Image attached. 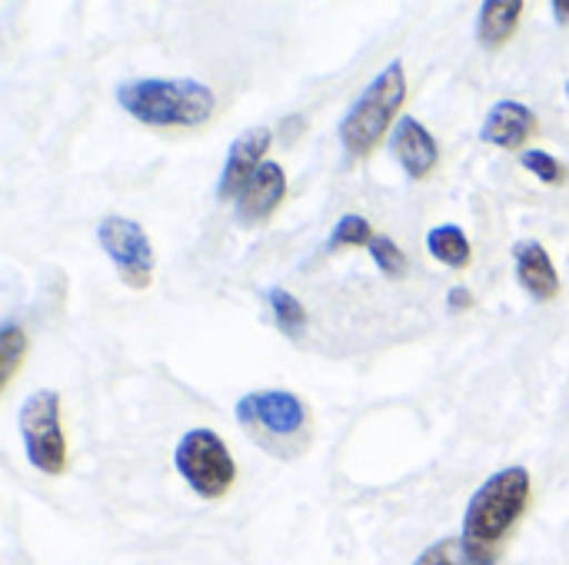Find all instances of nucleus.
Returning a JSON list of instances; mask_svg holds the SVG:
<instances>
[{
  "instance_id": "8",
  "label": "nucleus",
  "mask_w": 569,
  "mask_h": 565,
  "mask_svg": "<svg viewBox=\"0 0 569 565\" xmlns=\"http://www.w3.org/2000/svg\"><path fill=\"white\" fill-rule=\"evenodd\" d=\"M270 143H273V130L270 127H250V130H243L230 143L227 160H223V170H220V183H217V196L220 200H237L240 196V190L267 163Z\"/></svg>"
},
{
  "instance_id": "18",
  "label": "nucleus",
  "mask_w": 569,
  "mask_h": 565,
  "mask_svg": "<svg viewBox=\"0 0 569 565\" xmlns=\"http://www.w3.org/2000/svg\"><path fill=\"white\" fill-rule=\"evenodd\" d=\"M520 163L540 180V183H547V186H563L567 183V167L553 157V153H547V150H523L520 153Z\"/></svg>"
},
{
  "instance_id": "12",
  "label": "nucleus",
  "mask_w": 569,
  "mask_h": 565,
  "mask_svg": "<svg viewBox=\"0 0 569 565\" xmlns=\"http://www.w3.org/2000/svg\"><path fill=\"white\" fill-rule=\"evenodd\" d=\"M513 266H517L520 286L537 303H553L560 296V290H563L560 270L553 266V256L547 253V246L540 240H520L513 246Z\"/></svg>"
},
{
  "instance_id": "3",
  "label": "nucleus",
  "mask_w": 569,
  "mask_h": 565,
  "mask_svg": "<svg viewBox=\"0 0 569 565\" xmlns=\"http://www.w3.org/2000/svg\"><path fill=\"white\" fill-rule=\"evenodd\" d=\"M407 103V73L403 60H390L373 83L357 97V103L340 120V143L350 157H370Z\"/></svg>"
},
{
  "instance_id": "10",
  "label": "nucleus",
  "mask_w": 569,
  "mask_h": 565,
  "mask_svg": "<svg viewBox=\"0 0 569 565\" xmlns=\"http://www.w3.org/2000/svg\"><path fill=\"white\" fill-rule=\"evenodd\" d=\"M390 147H393V157L400 160V167L407 170L410 180H427L440 163L437 137L417 117H400V123L393 127Z\"/></svg>"
},
{
  "instance_id": "2",
  "label": "nucleus",
  "mask_w": 569,
  "mask_h": 565,
  "mask_svg": "<svg viewBox=\"0 0 569 565\" xmlns=\"http://www.w3.org/2000/svg\"><path fill=\"white\" fill-rule=\"evenodd\" d=\"M117 103L127 117L143 127H200L217 110V93L190 77L180 80H123L117 87Z\"/></svg>"
},
{
  "instance_id": "19",
  "label": "nucleus",
  "mask_w": 569,
  "mask_h": 565,
  "mask_svg": "<svg viewBox=\"0 0 569 565\" xmlns=\"http://www.w3.org/2000/svg\"><path fill=\"white\" fill-rule=\"evenodd\" d=\"M367 250H370V256H373V263H377V270H380L383 276H390V280L407 276V253H403L390 236H380V233H377V240H373Z\"/></svg>"
},
{
  "instance_id": "21",
  "label": "nucleus",
  "mask_w": 569,
  "mask_h": 565,
  "mask_svg": "<svg viewBox=\"0 0 569 565\" xmlns=\"http://www.w3.org/2000/svg\"><path fill=\"white\" fill-rule=\"evenodd\" d=\"M447 303H450V310L467 313V310H473V293H470L467 286H453V290L447 293Z\"/></svg>"
},
{
  "instance_id": "7",
  "label": "nucleus",
  "mask_w": 569,
  "mask_h": 565,
  "mask_svg": "<svg viewBox=\"0 0 569 565\" xmlns=\"http://www.w3.org/2000/svg\"><path fill=\"white\" fill-rule=\"evenodd\" d=\"M237 420L270 440H297L307 430V406L290 390H253L237 400Z\"/></svg>"
},
{
  "instance_id": "13",
  "label": "nucleus",
  "mask_w": 569,
  "mask_h": 565,
  "mask_svg": "<svg viewBox=\"0 0 569 565\" xmlns=\"http://www.w3.org/2000/svg\"><path fill=\"white\" fill-rule=\"evenodd\" d=\"M523 17V3L520 0H487L480 3V17H477V40L487 50H500L503 43L513 40L517 27Z\"/></svg>"
},
{
  "instance_id": "20",
  "label": "nucleus",
  "mask_w": 569,
  "mask_h": 565,
  "mask_svg": "<svg viewBox=\"0 0 569 565\" xmlns=\"http://www.w3.org/2000/svg\"><path fill=\"white\" fill-rule=\"evenodd\" d=\"M413 565H480L473 563V556L467 553V546H463V539L457 536H450V539H440V543H433L427 553H420V559Z\"/></svg>"
},
{
  "instance_id": "23",
  "label": "nucleus",
  "mask_w": 569,
  "mask_h": 565,
  "mask_svg": "<svg viewBox=\"0 0 569 565\" xmlns=\"http://www.w3.org/2000/svg\"><path fill=\"white\" fill-rule=\"evenodd\" d=\"M567 97H569V80H567Z\"/></svg>"
},
{
  "instance_id": "4",
  "label": "nucleus",
  "mask_w": 569,
  "mask_h": 565,
  "mask_svg": "<svg viewBox=\"0 0 569 565\" xmlns=\"http://www.w3.org/2000/svg\"><path fill=\"white\" fill-rule=\"evenodd\" d=\"M173 466L200 500H223L237 483V463L213 430L183 433L173 450Z\"/></svg>"
},
{
  "instance_id": "1",
  "label": "nucleus",
  "mask_w": 569,
  "mask_h": 565,
  "mask_svg": "<svg viewBox=\"0 0 569 565\" xmlns=\"http://www.w3.org/2000/svg\"><path fill=\"white\" fill-rule=\"evenodd\" d=\"M533 500V480L527 466H507L493 473L467 503L463 513V546L473 563L497 565L503 559L507 539L527 516Z\"/></svg>"
},
{
  "instance_id": "9",
  "label": "nucleus",
  "mask_w": 569,
  "mask_h": 565,
  "mask_svg": "<svg viewBox=\"0 0 569 565\" xmlns=\"http://www.w3.org/2000/svg\"><path fill=\"white\" fill-rule=\"evenodd\" d=\"M537 133V113L520 103V100H500L490 107L483 127H480V140L493 143L500 150H527L530 137Z\"/></svg>"
},
{
  "instance_id": "14",
  "label": "nucleus",
  "mask_w": 569,
  "mask_h": 565,
  "mask_svg": "<svg viewBox=\"0 0 569 565\" xmlns=\"http://www.w3.org/2000/svg\"><path fill=\"white\" fill-rule=\"evenodd\" d=\"M427 250L437 263L450 266V270H467L470 266V256H473V246L467 240V233L453 223H443V226H433L427 233Z\"/></svg>"
},
{
  "instance_id": "22",
  "label": "nucleus",
  "mask_w": 569,
  "mask_h": 565,
  "mask_svg": "<svg viewBox=\"0 0 569 565\" xmlns=\"http://www.w3.org/2000/svg\"><path fill=\"white\" fill-rule=\"evenodd\" d=\"M553 13H557V23L569 27V0H553Z\"/></svg>"
},
{
  "instance_id": "17",
  "label": "nucleus",
  "mask_w": 569,
  "mask_h": 565,
  "mask_svg": "<svg viewBox=\"0 0 569 565\" xmlns=\"http://www.w3.org/2000/svg\"><path fill=\"white\" fill-rule=\"evenodd\" d=\"M373 240H377L373 223L360 213H347L337 220V226L330 233V250H357V246H370Z\"/></svg>"
},
{
  "instance_id": "6",
  "label": "nucleus",
  "mask_w": 569,
  "mask_h": 565,
  "mask_svg": "<svg viewBox=\"0 0 569 565\" xmlns=\"http://www.w3.org/2000/svg\"><path fill=\"white\" fill-rule=\"evenodd\" d=\"M97 243L117 266L120 280L130 290H147L157 273V256L147 230L127 216H107L97 223Z\"/></svg>"
},
{
  "instance_id": "5",
  "label": "nucleus",
  "mask_w": 569,
  "mask_h": 565,
  "mask_svg": "<svg viewBox=\"0 0 569 565\" xmlns=\"http://www.w3.org/2000/svg\"><path fill=\"white\" fill-rule=\"evenodd\" d=\"M20 436L27 463L43 476H60L67 470V436L60 423V393L37 390L20 406Z\"/></svg>"
},
{
  "instance_id": "11",
  "label": "nucleus",
  "mask_w": 569,
  "mask_h": 565,
  "mask_svg": "<svg viewBox=\"0 0 569 565\" xmlns=\"http://www.w3.org/2000/svg\"><path fill=\"white\" fill-rule=\"evenodd\" d=\"M283 196H287V173H283L280 163L267 160L253 173V180L240 190V196H237V216H240V223L257 226V223L270 220L277 213V206L283 203Z\"/></svg>"
},
{
  "instance_id": "16",
  "label": "nucleus",
  "mask_w": 569,
  "mask_h": 565,
  "mask_svg": "<svg viewBox=\"0 0 569 565\" xmlns=\"http://www.w3.org/2000/svg\"><path fill=\"white\" fill-rule=\"evenodd\" d=\"M27 353H30L27 330L17 326V323H3V330H0V390H10V383L20 373Z\"/></svg>"
},
{
  "instance_id": "15",
  "label": "nucleus",
  "mask_w": 569,
  "mask_h": 565,
  "mask_svg": "<svg viewBox=\"0 0 569 565\" xmlns=\"http://www.w3.org/2000/svg\"><path fill=\"white\" fill-rule=\"evenodd\" d=\"M267 303H270V316H273V323H277V330H280L283 336L300 340V336L307 333L310 316H307L303 303H300L290 290L270 286V290H267Z\"/></svg>"
}]
</instances>
